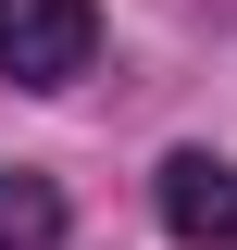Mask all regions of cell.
Instances as JSON below:
<instances>
[{"label": "cell", "mask_w": 237, "mask_h": 250, "mask_svg": "<svg viewBox=\"0 0 237 250\" xmlns=\"http://www.w3.org/2000/svg\"><path fill=\"white\" fill-rule=\"evenodd\" d=\"M100 62V0H0V75L13 88H75Z\"/></svg>", "instance_id": "6da1fadb"}, {"label": "cell", "mask_w": 237, "mask_h": 250, "mask_svg": "<svg viewBox=\"0 0 237 250\" xmlns=\"http://www.w3.org/2000/svg\"><path fill=\"white\" fill-rule=\"evenodd\" d=\"M0 250H62V188L50 175H0Z\"/></svg>", "instance_id": "3957f363"}, {"label": "cell", "mask_w": 237, "mask_h": 250, "mask_svg": "<svg viewBox=\"0 0 237 250\" xmlns=\"http://www.w3.org/2000/svg\"><path fill=\"white\" fill-rule=\"evenodd\" d=\"M162 225L187 250H237V163L225 150H162Z\"/></svg>", "instance_id": "7a4b0ae2"}]
</instances>
